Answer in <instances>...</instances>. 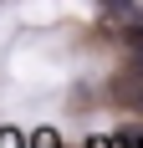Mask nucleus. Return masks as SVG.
Returning <instances> with one entry per match:
<instances>
[{"label":"nucleus","instance_id":"4","mask_svg":"<svg viewBox=\"0 0 143 148\" xmlns=\"http://www.w3.org/2000/svg\"><path fill=\"white\" fill-rule=\"evenodd\" d=\"M15 143H21L15 133H0V148H15Z\"/></svg>","mask_w":143,"mask_h":148},{"label":"nucleus","instance_id":"3","mask_svg":"<svg viewBox=\"0 0 143 148\" xmlns=\"http://www.w3.org/2000/svg\"><path fill=\"white\" fill-rule=\"evenodd\" d=\"M113 143H118V148H143V133H118Z\"/></svg>","mask_w":143,"mask_h":148},{"label":"nucleus","instance_id":"5","mask_svg":"<svg viewBox=\"0 0 143 148\" xmlns=\"http://www.w3.org/2000/svg\"><path fill=\"white\" fill-rule=\"evenodd\" d=\"M138 107H143V87H138Z\"/></svg>","mask_w":143,"mask_h":148},{"label":"nucleus","instance_id":"2","mask_svg":"<svg viewBox=\"0 0 143 148\" xmlns=\"http://www.w3.org/2000/svg\"><path fill=\"white\" fill-rule=\"evenodd\" d=\"M31 148H61V143H56V133H51V128H41V133L31 138Z\"/></svg>","mask_w":143,"mask_h":148},{"label":"nucleus","instance_id":"1","mask_svg":"<svg viewBox=\"0 0 143 148\" xmlns=\"http://www.w3.org/2000/svg\"><path fill=\"white\" fill-rule=\"evenodd\" d=\"M107 15L128 31V41H133V46L143 41V0H107Z\"/></svg>","mask_w":143,"mask_h":148}]
</instances>
